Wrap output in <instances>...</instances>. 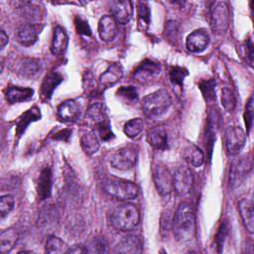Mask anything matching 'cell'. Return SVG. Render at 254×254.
<instances>
[{"instance_id":"cell-2","label":"cell","mask_w":254,"mask_h":254,"mask_svg":"<svg viewBox=\"0 0 254 254\" xmlns=\"http://www.w3.org/2000/svg\"><path fill=\"white\" fill-rule=\"evenodd\" d=\"M140 220L138 208L132 203H122L116 206L110 214L112 226L121 231H130L137 226Z\"/></svg>"},{"instance_id":"cell-44","label":"cell","mask_w":254,"mask_h":254,"mask_svg":"<svg viewBox=\"0 0 254 254\" xmlns=\"http://www.w3.org/2000/svg\"><path fill=\"white\" fill-rule=\"evenodd\" d=\"M66 253H86L85 246L82 245H74L67 249Z\"/></svg>"},{"instance_id":"cell-18","label":"cell","mask_w":254,"mask_h":254,"mask_svg":"<svg viewBox=\"0 0 254 254\" xmlns=\"http://www.w3.org/2000/svg\"><path fill=\"white\" fill-rule=\"evenodd\" d=\"M147 140L150 146L157 150H166L168 148V133L164 126H156L149 130Z\"/></svg>"},{"instance_id":"cell-5","label":"cell","mask_w":254,"mask_h":254,"mask_svg":"<svg viewBox=\"0 0 254 254\" xmlns=\"http://www.w3.org/2000/svg\"><path fill=\"white\" fill-rule=\"evenodd\" d=\"M103 190L110 196L120 200H130L138 195V187L122 179H106L103 182Z\"/></svg>"},{"instance_id":"cell-42","label":"cell","mask_w":254,"mask_h":254,"mask_svg":"<svg viewBox=\"0 0 254 254\" xmlns=\"http://www.w3.org/2000/svg\"><path fill=\"white\" fill-rule=\"evenodd\" d=\"M74 24H75V29L78 34L84 35V36L91 35V30L89 28V25L84 19H82L80 17H76L74 20Z\"/></svg>"},{"instance_id":"cell-26","label":"cell","mask_w":254,"mask_h":254,"mask_svg":"<svg viewBox=\"0 0 254 254\" xmlns=\"http://www.w3.org/2000/svg\"><path fill=\"white\" fill-rule=\"evenodd\" d=\"M38 38V32L33 24L23 25L17 32L16 39L22 46L29 47L35 44Z\"/></svg>"},{"instance_id":"cell-8","label":"cell","mask_w":254,"mask_h":254,"mask_svg":"<svg viewBox=\"0 0 254 254\" xmlns=\"http://www.w3.org/2000/svg\"><path fill=\"white\" fill-rule=\"evenodd\" d=\"M193 185V175L190 168L181 166L179 167L173 176V189L177 195H188Z\"/></svg>"},{"instance_id":"cell-13","label":"cell","mask_w":254,"mask_h":254,"mask_svg":"<svg viewBox=\"0 0 254 254\" xmlns=\"http://www.w3.org/2000/svg\"><path fill=\"white\" fill-rule=\"evenodd\" d=\"M209 43V37L207 33L202 30L198 29L191 32L186 40V47L191 53H201L203 52Z\"/></svg>"},{"instance_id":"cell-28","label":"cell","mask_w":254,"mask_h":254,"mask_svg":"<svg viewBox=\"0 0 254 254\" xmlns=\"http://www.w3.org/2000/svg\"><path fill=\"white\" fill-rule=\"evenodd\" d=\"M62 81L63 76L59 72H50L47 74L41 86L42 96L46 99H50L54 90Z\"/></svg>"},{"instance_id":"cell-27","label":"cell","mask_w":254,"mask_h":254,"mask_svg":"<svg viewBox=\"0 0 254 254\" xmlns=\"http://www.w3.org/2000/svg\"><path fill=\"white\" fill-rule=\"evenodd\" d=\"M19 234L14 228H8L0 233V253H9L16 245Z\"/></svg>"},{"instance_id":"cell-6","label":"cell","mask_w":254,"mask_h":254,"mask_svg":"<svg viewBox=\"0 0 254 254\" xmlns=\"http://www.w3.org/2000/svg\"><path fill=\"white\" fill-rule=\"evenodd\" d=\"M209 24L216 34H223L229 26V9L225 1H215L209 9Z\"/></svg>"},{"instance_id":"cell-4","label":"cell","mask_w":254,"mask_h":254,"mask_svg":"<svg viewBox=\"0 0 254 254\" xmlns=\"http://www.w3.org/2000/svg\"><path fill=\"white\" fill-rule=\"evenodd\" d=\"M172 104V99L165 88H160L142 100V108L149 117H159L168 111Z\"/></svg>"},{"instance_id":"cell-16","label":"cell","mask_w":254,"mask_h":254,"mask_svg":"<svg viewBox=\"0 0 254 254\" xmlns=\"http://www.w3.org/2000/svg\"><path fill=\"white\" fill-rule=\"evenodd\" d=\"M58 115L64 122H75L80 116V107L74 100H65L59 105Z\"/></svg>"},{"instance_id":"cell-23","label":"cell","mask_w":254,"mask_h":254,"mask_svg":"<svg viewBox=\"0 0 254 254\" xmlns=\"http://www.w3.org/2000/svg\"><path fill=\"white\" fill-rule=\"evenodd\" d=\"M34 90L30 87L10 86L6 91V99L9 103H19L27 101L33 97Z\"/></svg>"},{"instance_id":"cell-39","label":"cell","mask_w":254,"mask_h":254,"mask_svg":"<svg viewBox=\"0 0 254 254\" xmlns=\"http://www.w3.org/2000/svg\"><path fill=\"white\" fill-rule=\"evenodd\" d=\"M15 199L14 196L11 194H5L2 195L0 198V211H1V217L5 218L11 210L14 208Z\"/></svg>"},{"instance_id":"cell-22","label":"cell","mask_w":254,"mask_h":254,"mask_svg":"<svg viewBox=\"0 0 254 254\" xmlns=\"http://www.w3.org/2000/svg\"><path fill=\"white\" fill-rule=\"evenodd\" d=\"M238 209L242 221L249 233L254 231V218H253V202L250 198H242L238 202Z\"/></svg>"},{"instance_id":"cell-7","label":"cell","mask_w":254,"mask_h":254,"mask_svg":"<svg viewBox=\"0 0 254 254\" xmlns=\"http://www.w3.org/2000/svg\"><path fill=\"white\" fill-rule=\"evenodd\" d=\"M246 143V134L239 126H229L224 133L225 149L229 155H237Z\"/></svg>"},{"instance_id":"cell-29","label":"cell","mask_w":254,"mask_h":254,"mask_svg":"<svg viewBox=\"0 0 254 254\" xmlns=\"http://www.w3.org/2000/svg\"><path fill=\"white\" fill-rule=\"evenodd\" d=\"M41 64L38 60L25 58L20 61L17 65V72L24 77H32L38 73L40 70Z\"/></svg>"},{"instance_id":"cell-14","label":"cell","mask_w":254,"mask_h":254,"mask_svg":"<svg viewBox=\"0 0 254 254\" xmlns=\"http://www.w3.org/2000/svg\"><path fill=\"white\" fill-rule=\"evenodd\" d=\"M111 12L117 23L127 24L133 16V3L131 1H112Z\"/></svg>"},{"instance_id":"cell-24","label":"cell","mask_w":254,"mask_h":254,"mask_svg":"<svg viewBox=\"0 0 254 254\" xmlns=\"http://www.w3.org/2000/svg\"><path fill=\"white\" fill-rule=\"evenodd\" d=\"M183 157L189 165L192 167H200L204 162L203 152L196 145L190 143L183 150Z\"/></svg>"},{"instance_id":"cell-12","label":"cell","mask_w":254,"mask_h":254,"mask_svg":"<svg viewBox=\"0 0 254 254\" xmlns=\"http://www.w3.org/2000/svg\"><path fill=\"white\" fill-rule=\"evenodd\" d=\"M252 160L248 157H242L232 164L230 170V185L234 189L239 187L252 171Z\"/></svg>"},{"instance_id":"cell-3","label":"cell","mask_w":254,"mask_h":254,"mask_svg":"<svg viewBox=\"0 0 254 254\" xmlns=\"http://www.w3.org/2000/svg\"><path fill=\"white\" fill-rule=\"evenodd\" d=\"M85 117L93 124L95 128L94 132L101 140L108 141L114 137L111 131L107 110L103 103L96 102L91 104L86 109Z\"/></svg>"},{"instance_id":"cell-10","label":"cell","mask_w":254,"mask_h":254,"mask_svg":"<svg viewBox=\"0 0 254 254\" xmlns=\"http://www.w3.org/2000/svg\"><path fill=\"white\" fill-rule=\"evenodd\" d=\"M161 72L160 64L151 60H145L134 70L133 78L139 83H147L157 78Z\"/></svg>"},{"instance_id":"cell-20","label":"cell","mask_w":254,"mask_h":254,"mask_svg":"<svg viewBox=\"0 0 254 254\" xmlns=\"http://www.w3.org/2000/svg\"><path fill=\"white\" fill-rule=\"evenodd\" d=\"M67 46H68V37L65 30L61 26H57L54 30V35L52 40V46H51L52 53L56 56L63 55L66 51Z\"/></svg>"},{"instance_id":"cell-45","label":"cell","mask_w":254,"mask_h":254,"mask_svg":"<svg viewBox=\"0 0 254 254\" xmlns=\"http://www.w3.org/2000/svg\"><path fill=\"white\" fill-rule=\"evenodd\" d=\"M246 52H247V55H248V58H249V62H250V64H252V61H253V46H252L251 40H249L246 43Z\"/></svg>"},{"instance_id":"cell-34","label":"cell","mask_w":254,"mask_h":254,"mask_svg":"<svg viewBox=\"0 0 254 254\" xmlns=\"http://www.w3.org/2000/svg\"><path fill=\"white\" fill-rule=\"evenodd\" d=\"M117 96L127 103H133L138 99V91L134 86H121L117 90Z\"/></svg>"},{"instance_id":"cell-9","label":"cell","mask_w":254,"mask_h":254,"mask_svg":"<svg viewBox=\"0 0 254 254\" xmlns=\"http://www.w3.org/2000/svg\"><path fill=\"white\" fill-rule=\"evenodd\" d=\"M137 152L132 147H124L116 151L110 158V165L119 171L131 170L136 164Z\"/></svg>"},{"instance_id":"cell-35","label":"cell","mask_w":254,"mask_h":254,"mask_svg":"<svg viewBox=\"0 0 254 254\" xmlns=\"http://www.w3.org/2000/svg\"><path fill=\"white\" fill-rule=\"evenodd\" d=\"M188 74H189V71L185 67L173 66L170 69V80L174 85L181 87Z\"/></svg>"},{"instance_id":"cell-38","label":"cell","mask_w":254,"mask_h":254,"mask_svg":"<svg viewBox=\"0 0 254 254\" xmlns=\"http://www.w3.org/2000/svg\"><path fill=\"white\" fill-rule=\"evenodd\" d=\"M138 18L140 24L144 27H148L151 20V12L148 4L146 2L140 1L138 3Z\"/></svg>"},{"instance_id":"cell-31","label":"cell","mask_w":254,"mask_h":254,"mask_svg":"<svg viewBox=\"0 0 254 254\" xmlns=\"http://www.w3.org/2000/svg\"><path fill=\"white\" fill-rule=\"evenodd\" d=\"M66 243L58 236L51 235L48 237L45 250L48 253H66L67 251Z\"/></svg>"},{"instance_id":"cell-21","label":"cell","mask_w":254,"mask_h":254,"mask_svg":"<svg viewBox=\"0 0 254 254\" xmlns=\"http://www.w3.org/2000/svg\"><path fill=\"white\" fill-rule=\"evenodd\" d=\"M52 190V172L50 168H44L37 183V193L41 200L48 198Z\"/></svg>"},{"instance_id":"cell-1","label":"cell","mask_w":254,"mask_h":254,"mask_svg":"<svg viewBox=\"0 0 254 254\" xmlns=\"http://www.w3.org/2000/svg\"><path fill=\"white\" fill-rule=\"evenodd\" d=\"M175 238L180 242H190L195 236V217L192 207L188 202H181L172 220Z\"/></svg>"},{"instance_id":"cell-17","label":"cell","mask_w":254,"mask_h":254,"mask_svg":"<svg viewBox=\"0 0 254 254\" xmlns=\"http://www.w3.org/2000/svg\"><path fill=\"white\" fill-rule=\"evenodd\" d=\"M123 76V67L120 64L114 63L110 64L105 71L99 76V84L104 87H110L116 84Z\"/></svg>"},{"instance_id":"cell-11","label":"cell","mask_w":254,"mask_h":254,"mask_svg":"<svg viewBox=\"0 0 254 254\" xmlns=\"http://www.w3.org/2000/svg\"><path fill=\"white\" fill-rule=\"evenodd\" d=\"M153 181L158 192L166 196L170 194L173 189V177L170 171L164 165H157L153 170Z\"/></svg>"},{"instance_id":"cell-33","label":"cell","mask_w":254,"mask_h":254,"mask_svg":"<svg viewBox=\"0 0 254 254\" xmlns=\"http://www.w3.org/2000/svg\"><path fill=\"white\" fill-rule=\"evenodd\" d=\"M221 104L227 112H231L235 108L236 96L231 88L223 87L221 91Z\"/></svg>"},{"instance_id":"cell-43","label":"cell","mask_w":254,"mask_h":254,"mask_svg":"<svg viewBox=\"0 0 254 254\" xmlns=\"http://www.w3.org/2000/svg\"><path fill=\"white\" fill-rule=\"evenodd\" d=\"M166 36L170 40H176L178 35V25L175 21H169L166 25Z\"/></svg>"},{"instance_id":"cell-30","label":"cell","mask_w":254,"mask_h":254,"mask_svg":"<svg viewBox=\"0 0 254 254\" xmlns=\"http://www.w3.org/2000/svg\"><path fill=\"white\" fill-rule=\"evenodd\" d=\"M80 146L83 152L91 156L95 154L99 149V138L94 131L84 133L80 138Z\"/></svg>"},{"instance_id":"cell-15","label":"cell","mask_w":254,"mask_h":254,"mask_svg":"<svg viewBox=\"0 0 254 254\" xmlns=\"http://www.w3.org/2000/svg\"><path fill=\"white\" fill-rule=\"evenodd\" d=\"M98 34L102 41L111 42L118 34V26L113 16H102L98 22Z\"/></svg>"},{"instance_id":"cell-19","label":"cell","mask_w":254,"mask_h":254,"mask_svg":"<svg viewBox=\"0 0 254 254\" xmlns=\"http://www.w3.org/2000/svg\"><path fill=\"white\" fill-rule=\"evenodd\" d=\"M41 119V112L38 107H32L26 112H24L17 120H16V128H15V135L17 139H19L22 134L25 132L27 127L30 125L31 122L37 121Z\"/></svg>"},{"instance_id":"cell-32","label":"cell","mask_w":254,"mask_h":254,"mask_svg":"<svg viewBox=\"0 0 254 254\" xmlns=\"http://www.w3.org/2000/svg\"><path fill=\"white\" fill-rule=\"evenodd\" d=\"M144 122L141 118H133L126 122L124 125V133L127 137L133 139L136 138L143 130Z\"/></svg>"},{"instance_id":"cell-25","label":"cell","mask_w":254,"mask_h":254,"mask_svg":"<svg viewBox=\"0 0 254 254\" xmlns=\"http://www.w3.org/2000/svg\"><path fill=\"white\" fill-rule=\"evenodd\" d=\"M117 253H140L142 252V242L135 235L124 237L115 247Z\"/></svg>"},{"instance_id":"cell-37","label":"cell","mask_w":254,"mask_h":254,"mask_svg":"<svg viewBox=\"0 0 254 254\" xmlns=\"http://www.w3.org/2000/svg\"><path fill=\"white\" fill-rule=\"evenodd\" d=\"M86 253H106L108 252L107 244L102 238H94L86 246Z\"/></svg>"},{"instance_id":"cell-36","label":"cell","mask_w":254,"mask_h":254,"mask_svg":"<svg viewBox=\"0 0 254 254\" xmlns=\"http://www.w3.org/2000/svg\"><path fill=\"white\" fill-rule=\"evenodd\" d=\"M199 88L205 100L212 101L215 99V81L213 79L202 80L199 83Z\"/></svg>"},{"instance_id":"cell-40","label":"cell","mask_w":254,"mask_h":254,"mask_svg":"<svg viewBox=\"0 0 254 254\" xmlns=\"http://www.w3.org/2000/svg\"><path fill=\"white\" fill-rule=\"evenodd\" d=\"M254 106H253V97L250 96L249 100L247 101V104L245 106V112H244V122L246 125L247 133H249L252 123H253V114H254Z\"/></svg>"},{"instance_id":"cell-46","label":"cell","mask_w":254,"mask_h":254,"mask_svg":"<svg viewBox=\"0 0 254 254\" xmlns=\"http://www.w3.org/2000/svg\"><path fill=\"white\" fill-rule=\"evenodd\" d=\"M8 43V35L5 33L4 30L0 31V44H1V50L5 48V46Z\"/></svg>"},{"instance_id":"cell-41","label":"cell","mask_w":254,"mask_h":254,"mask_svg":"<svg viewBox=\"0 0 254 254\" xmlns=\"http://www.w3.org/2000/svg\"><path fill=\"white\" fill-rule=\"evenodd\" d=\"M227 232H228V225L225 221H223L219 228H218V231H217V234H216V238H215V243H216V246L218 248V252H220L223 248V244H224V240H225V237L227 235Z\"/></svg>"}]
</instances>
